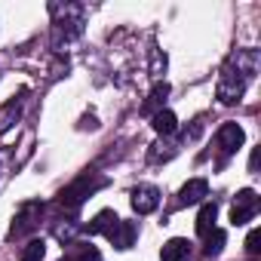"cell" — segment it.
Wrapping results in <instances>:
<instances>
[{"instance_id": "6da1fadb", "label": "cell", "mask_w": 261, "mask_h": 261, "mask_svg": "<svg viewBox=\"0 0 261 261\" xmlns=\"http://www.w3.org/2000/svg\"><path fill=\"white\" fill-rule=\"evenodd\" d=\"M258 62H261L258 49H237V53L224 62V68H221V74H218L215 98H218L221 105L240 101L243 92H246V86L252 83V77H255V71H258Z\"/></svg>"}, {"instance_id": "7a4b0ae2", "label": "cell", "mask_w": 261, "mask_h": 261, "mask_svg": "<svg viewBox=\"0 0 261 261\" xmlns=\"http://www.w3.org/2000/svg\"><path fill=\"white\" fill-rule=\"evenodd\" d=\"M108 185V178L105 175H95V172H83L77 181H71L62 194H59V203L65 206V209H71V212H77L80 209V203L86 200V197H92L98 188H105Z\"/></svg>"}, {"instance_id": "3957f363", "label": "cell", "mask_w": 261, "mask_h": 261, "mask_svg": "<svg viewBox=\"0 0 261 261\" xmlns=\"http://www.w3.org/2000/svg\"><path fill=\"white\" fill-rule=\"evenodd\" d=\"M40 215H43V203H25V206L19 209L13 227H10V240H22V237H28L31 230H37Z\"/></svg>"}, {"instance_id": "277c9868", "label": "cell", "mask_w": 261, "mask_h": 261, "mask_svg": "<svg viewBox=\"0 0 261 261\" xmlns=\"http://www.w3.org/2000/svg\"><path fill=\"white\" fill-rule=\"evenodd\" d=\"M243 126L240 123H224L221 129H218V136H215V148H218V154H221V160H218V166H224L227 163V157L230 154H237V148L243 145Z\"/></svg>"}, {"instance_id": "5b68a950", "label": "cell", "mask_w": 261, "mask_h": 261, "mask_svg": "<svg viewBox=\"0 0 261 261\" xmlns=\"http://www.w3.org/2000/svg\"><path fill=\"white\" fill-rule=\"evenodd\" d=\"M255 212H258V194H255L252 188H243V191L233 197L230 221H233V224H246V221H252V218H255Z\"/></svg>"}, {"instance_id": "8992f818", "label": "cell", "mask_w": 261, "mask_h": 261, "mask_svg": "<svg viewBox=\"0 0 261 261\" xmlns=\"http://www.w3.org/2000/svg\"><path fill=\"white\" fill-rule=\"evenodd\" d=\"M129 203H133L136 215H151L160 206V191L154 185H139V188H133V194H129Z\"/></svg>"}, {"instance_id": "52a82bcc", "label": "cell", "mask_w": 261, "mask_h": 261, "mask_svg": "<svg viewBox=\"0 0 261 261\" xmlns=\"http://www.w3.org/2000/svg\"><path fill=\"white\" fill-rule=\"evenodd\" d=\"M105 237H108L117 249H133V243H136V237H139V224H136V221H123V218H120V221L114 224V230H108Z\"/></svg>"}, {"instance_id": "ba28073f", "label": "cell", "mask_w": 261, "mask_h": 261, "mask_svg": "<svg viewBox=\"0 0 261 261\" xmlns=\"http://www.w3.org/2000/svg\"><path fill=\"white\" fill-rule=\"evenodd\" d=\"M206 194H209V181H206V178H191V181L178 191V206H194V203H200Z\"/></svg>"}, {"instance_id": "9c48e42d", "label": "cell", "mask_w": 261, "mask_h": 261, "mask_svg": "<svg viewBox=\"0 0 261 261\" xmlns=\"http://www.w3.org/2000/svg\"><path fill=\"white\" fill-rule=\"evenodd\" d=\"M160 258L163 261H191V243L185 237H172L169 243H163Z\"/></svg>"}, {"instance_id": "30bf717a", "label": "cell", "mask_w": 261, "mask_h": 261, "mask_svg": "<svg viewBox=\"0 0 261 261\" xmlns=\"http://www.w3.org/2000/svg\"><path fill=\"white\" fill-rule=\"evenodd\" d=\"M151 126H154V133H157V136L169 139V136L178 133V117H175L172 111H157L154 120H151Z\"/></svg>"}, {"instance_id": "8fae6325", "label": "cell", "mask_w": 261, "mask_h": 261, "mask_svg": "<svg viewBox=\"0 0 261 261\" xmlns=\"http://www.w3.org/2000/svg\"><path fill=\"white\" fill-rule=\"evenodd\" d=\"M117 221H120V215H117L114 209H101L89 224H83V230H86V233H108V230H114Z\"/></svg>"}, {"instance_id": "7c38bea8", "label": "cell", "mask_w": 261, "mask_h": 261, "mask_svg": "<svg viewBox=\"0 0 261 261\" xmlns=\"http://www.w3.org/2000/svg\"><path fill=\"white\" fill-rule=\"evenodd\" d=\"M166 95H169V83H166V80H157L142 111H145V114H157V111H163V101H166Z\"/></svg>"}, {"instance_id": "4fadbf2b", "label": "cell", "mask_w": 261, "mask_h": 261, "mask_svg": "<svg viewBox=\"0 0 261 261\" xmlns=\"http://www.w3.org/2000/svg\"><path fill=\"white\" fill-rule=\"evenodd\" d=\"M215 218H218V203H215V200H212V203H203V206H200V215H197V233L206 237V233L215 227Z\"/></svg>"}, {"instance_id": "5bb4252c", "label": "cell", "mask_w": 261, "mask_h": 261, "mask_svg": "<svg viewBox=\"0 0 261 261\" xmlns=\"http://www.w3.org/2000/svg\"><path fill=\"white\" fill-rule=\"evenodd\" d=\"M71 252L65 261H101V252L92 246V243H68Z\"/></svg>"}, {"instance_id": "9a60e30c", "label": "cell", "mask_w": 261, "mask_h": 261, "mask_svg": "<svg viewBox=\"0 0 261 261\" xmlns=\"http://www.w3.org/2000/svg\"><path fill=\"white\" fill-rule=\"evenodd\" d=\"M203 240H206V243H203V255H206V258H215V255L224 249V243H227V233H224L221 227H212V230H209Z\"/></svg>"}, {"instance_id": "2e32d148", "label": "cell", "mask_w": 261, "mask_h": 261, "mask_svg": "<svg viewBox=\"0 0 261 261\" xmlns=\"http://www.w3.org/2000/svg\"><path fill=\"white\" fill-rule=\"evenodd\" d=\"M19 114H22V98H13V101H7L0 108V133H7V129L19 120Z\"/></svg>"}, {"instance_id": "e0dca14e", "label": "cell", "mask_w": 261, "mask_h": 261, "mask_svg": "<svg viewBox=\"0 0 261 261\" xmlns=\"http://www.w3.org/2000/svg\"><path fill=\"white\" fill-rule=\"evenodd\" d=\"M175 154H178V148H175L172 142H154L151 151H148V160H151V163H166V160H172Z\"/></svg>"}, {"instance_id": "ac0fdd59", "label": "cell", "mask_w": 261, "mask_h": 261, "mask_svg": "<svg viewBox=\"0 0 261 261\" xmlns=\"http://www.w3.org/2000/svg\"><path fill=\"white\" fill-rule=\"evenodd\" d=\"M43 255H46V243L43 240H31L28 249H25V255H22V261H40Z\"/></svg>"}, {"instance_id": "d6986e66", "label": "cell", "mask_w": 261, "mask_h": 261, "mask_svg": "<svg viewBox=\"0 0 261 261\" xmlns=\"http://www.w3.org/2000/svg\"><path fill=\"white\" fill-rule=\"evenodd\" d=\"M258 243H261V230H258V227H252V230H249V237H246V252H249V255H258V252H261V246H258Z\"/></svg>"}, {"instance_id": "ffe728a7", "label": "cell", "mask_w": 261, "mask_h": 261, "mask_svg": "<svg viewBox=\"0 0 261 261\" xmlns=\"http://www.w3.org/2000/svg\"><path fill=\"white\" fill-rule=\"evenodd\" d=\"M151 71H154V77H160V74L166 71V56H160V53H154V68H151Z\"/></svg>"}, {"instance_id": "44dd1931", "label": "cell", "mask_w": 261, "mask_h": 261, "mask_svg": "<svg viewBox=\"0 0 261 261\" xmlns=\"http://www.w3.org/2000/svg\"><path fill=\"white\" fill-rule=\"evenodd\" d=\"M258 157H261V151L255 148V151H252V157H249V172H258Z\"/></svg>"}]
</instances>
